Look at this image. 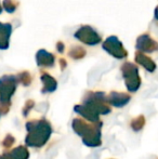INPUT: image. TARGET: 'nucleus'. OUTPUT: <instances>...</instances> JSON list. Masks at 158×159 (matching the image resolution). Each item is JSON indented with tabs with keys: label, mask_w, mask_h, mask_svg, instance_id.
<instances>
[{
	"label": "nucleus",
	"mask_w": 158,
	"mask_h": 159,
	"mask_svg": "<svg viewBox=\"0 0 158 159\" xmlns=\"http://www.w3.org/2000/svg\"><path fill=\"white\" fill-rule=\"evenodd\" d=\"M122 76L126 81V86L130 92H135L140 88L141 79L139 77V69L134 64L127 62L121 67Z\"/></svg>",
	"instance_id": "obj_2"
},
{
	"label": "nucleus",
	"mask_w": 158,
	"mask_h": 159,
	"mask_svg": "<svg viewBox=\"0 0 158 159\" xmlns=\"http://www.w3.org/2000/svg\"><path fill=\"white\" fill-rule=\"evenodd\" d=\"M1 12H2V6L0 4V13H1Z\"/></svg>",
	"instance_id": "obj_18"
},
{
	"label": "nucleus",
	"mask_w": 158,
	"mask_h": 159,
	"mask_svg": "<svg viewBox=\"0 0 158 159\" xmlns=\"http://www.w3.org/2000/svg\"><path fill=\"white\" fill-rule=\"evenodd\" d=\"M64 48H65V47H64V43L63 42H61V41H59L57 42V44H56V49L57 50H59V52H63L64 51Z\"/></svg>",
	"instance_id": "obj_16"
},
{
	"label": "nucleus",
	"mask_w": 158,
	"mask_h": 159,
	"mask_svg": "<svg viewBox=\"0 0 158 159\" xmlns=\"http://www.w3.org/2000/svg\"><path fill=\"white\" fill-rule=\"evenodd\" d=\"M54 55L43 49L39 50L36 54V63L40 67H52L54 65Z\"/></svg>",
	"instance_id": "obj_7"
},
{
	"label": "nucleus",
	"mask_w": 158,
	"mask_h": 159,
	"mask_svg": "<svg viewBox=\"0 0 158 159\" xmlns=\"http://www.w3.org/2000/svg\"><path fill=\"white\" fill-rule=\"evenodd\" d=\"M11 156H12L13 159H27L29 154L26 151L25 147L20 146L16 147L15 149H13L12 153H11Z\"/></svg>",
	"instance_id": "obj_12"
},
{
	"label": "nucleus",
	"mask_w": 158,
	"mask_h": 159,
	"mask_svg": "<svg viewBox=\"0 0 158 159\" xmlns=\"http://www.w3.org/2000/svg\"><path fill=\"white\" fill-rule=\"evenodd\" d=\"M27 131L29 132L26 138L25 142L28 146L41 147L47 143L52 132L50 125L44 120L39 121H32L26 125Z\"/></svg>",
	"instance_id": "obj_1"
},
{
	"label": "nucleus",
	"mask_w": 158,
	"mask_h": 159,
	"mask_svg": "<svg viewBox=\"0 0 158 159\" xmlns=\"http://www.w3.org/2000/svg\"><path fill=\"white\" fill-rule=\"evenodd\" d=\"M17 79L15 76L6 75L0 78V103H9L16 89Z\"/></svg>",
	"instance_id": "obj_3"
},
{
	"label": "nucleus",
	"mask_w": 158,
	"mask_h": 159,
	"mask_svg": "<svg viewBox=\"0 0 158 159\" xmlns=\"http://www.w3.org/2000/svg\"><path fill=\"white\" fill-rule=\"evenodd\" d=\"M19 78H21V81L23 82L25 86H27V84H29V82H30V76H29V74L28 73H26V71H24V73H22L21 75L19 76Z\"/></svg>",
	"instance_id": "obj_15"
},
{
	"label": "nucleus",
	"mask_w": 158,
	"mask_h": 159,
	"mask_svg": "<svg viewBox=\"0 0 158 159\" xmlns=\"http://www.w3.org/2000/svg\"><path fill=\"white\" fill-rule=\"evenodd\" d=\"M1 159H13V158H12V156H11V154H6L3 157H1Z\"/></svg>",
	"instance_id": "obj_17"
},
{
	"label": "nucleus",
	"mask_w": 158,
	"mask_h": 159,
	"mask_svg": "<svg viewBox=\"0 0 158 159\" xmlns=\"http://www.w3.org/2000/svg\"><path fill=\"white\" fill-rule=\"evenodd\" d=\"M17 6H19V2L15 1V0H3L2 2V8L9 13H13L16 10Z\"/></svg>",
	"instance_id": "obj_14"
},
{
	"label": "nucleus",
	"mask_w": 158,
	"mask_h": 159,
	"mask_svg": "<svg viewBox=\"0 0 158 159\" xmlns=\"http://www.w3.org/2000/svg\"><path fill=\"white\" fill-rule=\"evenodd\" d=\"M41 81L43 82V90H42V92L43 93L53 92L57 87L56 80H55L53 77H51L49 74H42Z\"/></svg>",
	"instance_id": "obj_11"
},
{
	"label": "nucleus",
	"mask_w": 158,
	"mask_h": 159,
	"mask_svg": "<svg viewBox=\"0 0 158 159\" xmlns=\"http://www.w3.org/2000/svg\"><path fill=\"white\" fill-rule=\"evenodd\" d=\"M74 36L77 40H79L82 43L88 44V46H95V44L100 43L102 40L99 33L91 26H81L75 33Z\"/></svg>",
	"instance_id": "obj_5"
},
{
	"label": "nucleus",
	"mask_w": 158,
	"mask_h": 159,
	"mask_svg": "<svg viewBox=\"0 0 158 159\" xmlns=\"http://www.w3.org/2000/svg\"><path fill=\"white\" fill-rule=\"evenodd\" d=\"M103 50H105L108 54H111L112 57H116V59H124L128 55L127 50L124 48V44L121 43V41L116 37V36H111L107 39L104 41L103 43Z\"/></svg>",
	"instance_id": "obj_4"
},
{
	"label": "nucleus",
	"mask_w": 158,
	"mask_h": 159,
	"mask_svg": "<svg viewBox=\"0 0 158 159\" xmlns=\"http://www.w3.org/2000/svg\"><path fill=\"white\" fill-rule=\"evenodd\" d=\"M108 101L116 107H122L130 101V96L124 93H118V92H112L110 94Z\"/></svg>",
	"instance_id": "obj_10"
},
{
	"label": "nucleus",
	"mask_w": 158,
	"mask_h": 159,
	"mask_svg": "<svg viewBox=\"0 0 158 159\" xmlns=\"http://www.w3.org/2000/svg\"><path fill=\"white\" fill-rule=\"evenodd\" d=\"M11 33H12L11 24L0 23V50H7L9 48Z\"/></svg>",
	"instance_id": "obj_8"
},
{
	"label": "nucleus",
	"mask_w": 158,
	"mask_h": 159,
	"mask_svg": "<svg viewBox=\"0 0 158 159\" xmlns=\"http://www.w3.org/2000/svg\"><path fill=\"white\" fill-rule=\"evenodd\" d=\"M84 55H86V51H84V49L81 48L80 46L74 47V48H72L70 51V57L75 60L82 59Z\"/></svg>",
	"instance_id": "obj_13"
},
{
	"label": "nucleus",
	"mask_w": 158,
	"mask_h": 159,
	"mask_svg": "<svg viewBox=\"0 0 158 159\" xmlns=\"http://www.w3.org/2000/svg\"><path fill=\"white\" fill-rule=\"evenodd\" d=\"M137 50L143 53H152L157 50V42L150 35H141L137 40Z\"/></svg>",
	"instance_id": "obj_6"
},
{
	"label": "nucleus",
	"mask_w": 158,
	"mask_h": 159,
	"mask_svg": "<svg viewBox=\"0 0 158 159\" xmlns=\"http://www.w3.org/2000/svg\"><path fill=\"white\" fill-rule=\"evenodd\" d=\"M135 62H138V63L140 65H142L146 70L151 71V73L156 69V64L154 63V61H153L150 57H147L145 53L140 52V51L137 52V54H135Z\"/></svg>",
	"instance_id": "obj_9"
}]
</instances>
